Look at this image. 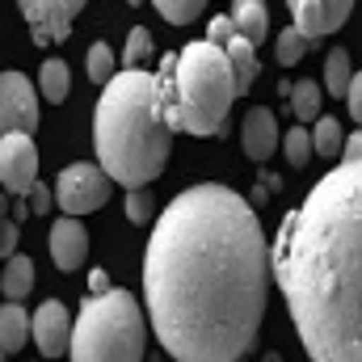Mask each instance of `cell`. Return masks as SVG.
Listing matches in <instances>:
<instances>
[{
	"label": "cell",
	"mask_w": 362,
	"mask_h": 362,
	"mask_svg": "<svg viewBox=\"0 0 362 362\" xmlns=\"http://www.w3.org/2000/svg\"><path fill=\"white\" fill-rule=\"evenodd\" d=\"M270 299V245L249 198L189 185L160 211L144 253V303L177 362H236L257 341Z\"/></svg>",
	"instance_id": "obj_1"
},
{
	"label": "cell",
	"mask_w": 362,
	"mask_h": 362,
	"mask_svg": "<svg viewBox=\"0 0 362 362\" xmlns=\"http://www.w3.org/2000/svg\"><path fill=\"white\" fill-rule=\"evenodd\" d=\"M274 278L316 362H362V160H341L282 219Z\"/></svg>",
	"instance_id": "obj_2"
},
{
	"label": "cell",
	"mask_w": 362,
	"mask_h": 362,
	"mask_svg": "<svg viewBox=\"0 0 362 362\" xmlns=\"http://www.w3.org/2000/svg\"><path fill=\"white\" fill-rule=\"evenodd\" d=\"M93 148L114 185L139 189L165 173L173 152V122L165 114L160 72H144L135 64L101 85L93 110Z\"/></svg>",
	"instance_id": "obj_3"
},
{
	"label": "cell",
	"mask_w": 362,
	"mask_h": 362,
	"mask_svg": "<svg viewBox=\"0 0 362 362\" xmlns=\"http://www.w3.org/2000/svg\"><path fill=\"white\" fill-rule=\"evenodd\" d=\"M236 72L219 42L194 38L177 51L173 68V97L165 105L173 131L185 135H219L228 122V110L236 101Z\"/></svg>",
	"instance_id": "obj_4"
},
{
	"label": "cell",
	"mask_w": 362,
	"mask_h": 362,
	"mask_svg": "<svg viewBox=\"0 0 362 362\" xmlns=\"http://www.w3.org/2000/svg\"><path fill=\"white\" fill-rule=\"evenodd\" d=\"M148 346V325L131 291L110 286L81 303V316L72 325V362H139Z\"/></svg>",
	"instance_id": "obj_5"
},
{
	"label": "cell",
	"mask_w": 362,
	"mask_h": 362,
	"mask_svg": "<svg viewBox=\"0 0 362 362\" xmlns=\"http://www.w3.org/2000/svg\"><path fill=\"white\" fill-rule=\"evenodd\" d=\"M110 189H114V177L101 165H68L55 177V206L64 215H89L110 202Z\"/></svg>",
	"instance_id": "obj_6"
},
{
	"label": "cell",
	"mask_w": 362,
	"mask_h": 362,
	"mask_svg": "<svg viewBox=\"0 0 362 362\" xmlns=\"http://www.w3.org/2000/svg\"><path fill=\"white\" fill-rule=\"evenodd\" d=\"M38 181V148L30 131H8L0 135V185L13 198H25Z\"/></svg>",
	"instance_id": "obj_7"
},
{
	"label": "cell",
	"mask_w": 362,
	"mask_h": 362,
	"mask_svg": "<svg viewBox=\"0 0 362 362\" xmlns=\"http://www.w3.org/2000/svg\"><path fill=\"white\" fill-rule=\"evenodd\" d=\"M89 0H17L25 25H30V38L38 47H51V42H64L72 34V21L81 17Z\"/></svg>",
	"instance_id": "obj_8"
},
{
	"label": "cell",
	"mask_w": 362,
	"mask_h": 362,
	"mask_svg": "<svg viewBox=\"0 0 362 362\" xmlns=\"http://www.w3.org/2000/svg\"><path fill=\"white\" fill-rule=\"evenodd\" d=\"M38 131V89L25 72H0V135Z\"/></svg>",
	"instance_id": "obj_9"
},
{
	"label": "cell",
	"mask_w": 362,
	"mask_h": 362,
	"mask_svg": "<svg viewBox=\"0 0 362 362\" xmlns=\"http://www.w3.org/2000/svg\"><path fill=\"white\" fill-rule=\"evenodd\" d=\"M30 337H34V346H38L42 358L68 354V346H72V316H68V308L59 299L38 303V312L30 316Z\"/></svg>",
	"instance_id": "obj_10"
},
{
	"label": "cell",
	"mask_w": 362,
	"mask_h": 362,
	"mask_svg": "<svg viewBox=\"0 0 362 362\" xmlns=\"http://www.w3.org/2000/svg\"><path fill=\"white\" fill-rule=\"evenodd\" d=\"M286 8H291L295 25L308 38H325V34H337L350 21L354 0H286Z\"/></svg>",
	"instance_id": "obj_11"
},
{
	"label": "cell",
	"mask_w": 362,
	"mask_h": 362,
	"mask_svg": "<svg viewBox=\"0 0 362 362\" xmlns=\"http://www.w3.org/2000/svg\"><path fill=\"white\" fill-rule=\"evenodd\" d=\"M85 257H89V232H85L81 215L55 219V228H51V262L64 274H72L85 266Z\"/></svg>",
	"instance_id": "obj_12"
},
{
	"label": "cell",
	"mask_w": 362,
	"mask_h": 362,
	"mask_svg": "<svg viewBox=\"0 0 362 362\" xmlns=\"http://www.w3.org/2000/svg\"><path fill=\"white\" fill-rule=\"evenodd\" d=\"M240 144H245V156L266 165L274 156V148H282V131H278V118H274L270 105H257L245 114V127H240Z\"/></svg>",
	"instance_id": "obj_13"
},
{
	"label": "cell",
	"mask_w": 362,
	"mask_h": 362,
	"mask_svg": "<svg viewBox=\"0 0 362 362\" xmlns=\"http://www.w3.org/2000/svg\"><path fill=\"white\" fill-rule=\"evenodd\" d=\"M30 341V312L21 308V299H4L0 303V358L17 354Z\"/></svg>",
	"instance_id": "obj_14"
},
{
	"label": "cell",
	"mask_w": 362,
	"mask_h": 362,
	"mask_svg": "<svg viewBox=\"0 0 362 362\" xmlns=\"http://www.w3.org/2000/svg\"><path fill=\"white\" fill-rule=\"evenodd\" d=\"M257 42L253 38H245L240 30L223 42V51H228V59H232V72H236V93L245 97V93L253 89V81H257V72H262V64H257V51H253Z\"/></svg>",
	"instance_id": "obj_15"
},
{
	"label": "cell",
	"mask_w": 362,
	"mask_h": 362,
	"mask_svg": "<svg viewBox=\"0 0 362 362\" xmlns=\"http://www.w3.org/2000/svg\"><path fill=\"white\" fill-rule=\"evenodd\" d=\"M232 21L245 38L253 42H266L270 34V13H266V0H232Z\"/></svg>",
	"instance_id": "obj_16"
},
{
	"label": "cell",
	"mask_w": 362,
	"mask_h": 362,
	"mask_svg": "<svg viewBox=\"0 0 362 362\" xmlns=\"http://www.w3.org/2000/svg\"><path fill=\"white\" fill-rule=\"evenodd\" d=\"M0 291H4V299H25V295L34 291V262H30L25 253H13V257H4Z\"/></svg>",
	"instance_id": "obj_17"
},
{
	"label": "cell",
	"mask_w": 362,
	"mask_h": 362,
	"mask_svg": "<svg viewBox=\"0 0 362 362\" xmlns=\"http://www.w3.org/2000/svg\"><path fill=\"white\" fill-rule=\"evenodd\" d=\"M350 81H354L350 51H346V47H333L329 59H325V89L333 93V97H346V93H350Z\"/></svg>",
	"instance_id": "obj_18"
},
{
	"label": "cell",
	"mask_w": 362,
	"mask_h": 362,
	"mask_svg": "<svg viewBox=\"0 0 362 362\" xmlns=\"http://www.w3.org/2000/svg\"><path fill=\"white\" fill-rule=\"evenodd\" d=\"M308 51H312V38H308L299 25H291V30H282V34L274 38V59H278L282 68H295Z\"/></svg>",
	"instance_id": "obj_19"
},
{
	"label": "cell",
	"mask_w": 362,
	"mask_h": 362,
	"mask_svg": "<svg viewBox=\"0 0 362 362\" xmlns=\"http://www.w3.org/2000/svg\"><path fill=\"white\" fill-rule=\"evenodd\" d=\"M312 144H316V156H325V160H337L341 156V144H346V135H341V122L337 118H316V127H312Z\"/></svg>",
	"instance_id": "obj_20"
},
{
	"label": "cell",
	"mask_w": 362,
	"mask_h": 362,
	"mask_svg": "<svg viewBox=\"0 0 362 362\" xmlns=\"http://www.w3.org/2000/svg\"><path fill=\"white\" fill-rule=\"evenodd\" d=\"M282 152H286L291 169H303V165L316 156V144H312V135H308V122H299V127H291V131L282 135Z\"/></svg>",
	"instance_id": "obj_21"
},
{
	"label": "cell",
	"mask_w": 362,
	"mask_h": 362,
	"mask_svg": "<svg viewBox=\"0 0 362 362\" xmlns=\"http://www.w3.org/2000/svg\"><path fill=\"white\" fill-rule=\"evenodd\" d=\"M291 114L299 118V122H316L320 118V89L312 85V81H299V85H291Z\"/></svg>",
	"instance_id": "obj_22"
},
{
	"label": "cell",
	"mask_w": 362,
	"mask_h": 362,
	"mask_svg": "<svg viewBox=\"0 0 362 362\" xmlns=\"http://www.w3.org/2000/svg\"><path fill=\"white\" fill-rule=\"evenodd\" d=\"M68 64L64 59H47L42 64V72H38V89H42V97L47 101H64L68 97Z\"/></svg>",
	"instance_id": "obj_23"
},
{
	"label": "cell",
	"mask_w": 362,
	"mask_h": 362,
	"mask_svg": "<svg viewBox=\"0 0 362 362\" xmlns=\"http://www.w3.org/2000/svg\"><path fill=\"white\" fill-rule=\"evenodd\" d=\"M152 4H156V13H160L169 25H189V21H198L202 8H206V0H152Z\"/></svg>",
	"instance_id": "obj_24"
},
{
	"label": "cell",
	"mask_w": 362,
	"mask_h": 362,
	"mask_svg": "<svg viewBox=\"0 0 362 362\" xmlns=\"http://www.w3.org/2000/svg\"><path fill=\"white\" fill-rule=\"evenodd\" d=\"M85 72H89L93 85H105L114 76V51L105 42H93L89 47V59H85Z\"/></svg>",
	"instance_id": "obj_25"
},
{
	"label": "cell",
	"mask_w": 362,
	"mask_h": 362,
	"mask_svg": "<svg viewBox=\"0 0 362 362\" xmlns=\"http://www.w3.org/2000/svg\"><path fill=\"white\" fill-rule=\"evenodd\" d=\"M127 219H131V223H152V219H156V198L148 194V185L127 189Z\"/></svg>",
	"instance_id": "obj_26"
},
{
	"label": "cell",
	"mask_w": 362,
	"mask_h": 362,
	"mask_svg": "<svg viewBox=\"0 0 362 362\" xmlns=\"http://www.w3.org/2000/svg\"><path fill=\"white\" fill-rule=\"evenodd\" d=\"M148 55H152V34H148L144 25H135V30L127 34V47H122V64L135 68V64H144Z\"/></svg>",
	"instance_id": "obj_27"
},
{
	"label": "cell",
	"mask_w": 362,
	"mask_h": 362,
	"mask_svg": "<svg viewBox=\"0 0 362 362\" xmlns=\"http://www.w3.org/2000/svg\"><path fill=\"white\" fill-rule=\"evenodd\" d=\"M25 198H30V211H34V215H51V211H55V189H47V185H38V181H34V189H30Z\"/></svg>",
	"instance_id": "obj_28"
},
{
	"label": "cell",
	"mask_w": 362,
	"mask_h": 362,
	"mask_svg": "<svg viewBox=\"0 0 362 362\" xmlns=\"http://www.w3.org/2000/svg\"><path fill=\"white\" fill-rule=\"evenodd\" d=\"M17 236H21V219L13 215V219H4V228H0V257H13V253H17Z\"/></svg>",
	"instance_id": "obj_29"
},
{
	"label": "cell",
	"mask_w": 362,
	"mask_h": 362,
	"mask_svg": "<svg viewBox=\"0 0 362 362\" xmlns=\"http://www.w3.org/2000/svg\"><path fill=\"white\" fill-rule=\"evenodd\" d=\"M232 34H236V21H232V13H223V17H215V21L206 25V38H211V42H219V47H223Z\"/></svg>",
	"instance_id": "obj_30"
},
{
	"label": "cell",
	"mask_w": 362,
	"mask_h": 362,
	"mask_svg": "<svg viewBox=\"0 0 362 362\" xmlns=\"http://www.w3.org/2000/svg\"><path fill=\"white\" fill-rule=\"evenodd\" d=\"M346 101H350V114H354V122L362 127V72H354V81H350V93H346Z\"/></svg>",
	"instance_id": "obj_31"
},
{
	"label": "cell",
	"mask_w": 362,
	"mask_h": 362,
	"mask_svg": "<svg viewBox=\"0 0 362 362\" xmlns=\"http://www.w3.org/2000/svg\"><path fill=\"white\" fill-rule=\"evenodd\" d=\"M341 160H362V127L354 135H346V144H341Z\"/></svg>",
	"instance_id": "obj_32"
},
{
	"label": "cell",
	"mask_w": 362,
	"mask_h": 362,
	"mask_svg": "<svg viewBox=\"0 0 362 362\" xmlns=\"http://www.w3.org/2000/svg\"><path fill=\"white\" fill-rule=\"evenodd\" d=\"M89 291H93V295H97V291H110V274H105V270H93L89 274Z\"/></svg>",
	"instance_id": "obj_33"
},
{
	"label": "cell",
	"mask_w": 362,
	"mask_h": 362,
	"mask_svg": "<svg viewBox=\"0 0 362 362\" xmlns=\"http://www.w3.org/2000/svg\"><path fill=\"white\" fill-rule=\"evenodd\" d=\"M0 189H4V185H0ZM0 228H4V206H0Z\"/></svg>",
	"instance_id": "obj_34"
},
{
	"label": "cell",
	"mask_w": 362,
	"mask_h": 362,
	"mask_svg": "<svg viewBox=\"0 0 362 362\" xmlns=\"http://www.w3.org/2000/svg\"><path fill=\"white\" fill-rule=\"evenodd\" d=\"M131 4H139V0H131Z\"/></svg>",
	"instance_id": "obj_35"
}]
</instances>
